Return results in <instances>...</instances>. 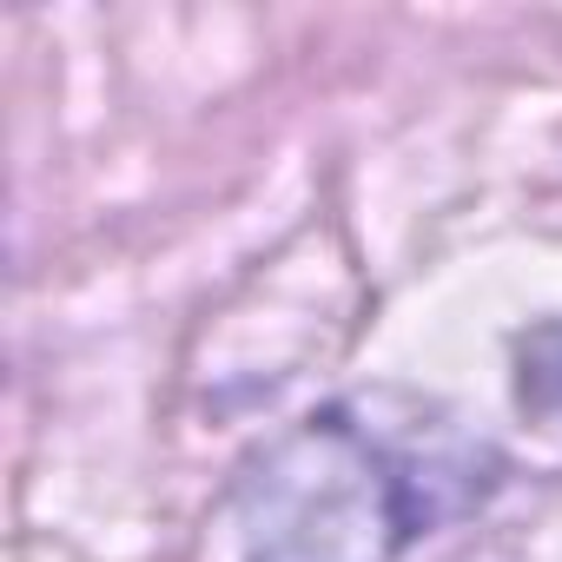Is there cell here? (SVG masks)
Here are the masks:
<instances>
[{
	"label": "cell",
	"mask_w": 562,
	"mask_h": 562,
	"mask_svg": "<svg viewBox=\"0 0 562 562\" xmlns=\"http://www.w3.org/2000/svg\"><path fill=\"white\" fill-rule=\"evenodd\" d=\"M443 470L351 411H318L265 443L238 483L245 562H397L443 509Z\"/></svg>",
	"instance_id": "cell-1"
},
{
	"label": "cell",
	"mask_w": 562,
	"mask_h": 562,
	"mask_svg": "<svg viewBox=\"0 0 562 562\" xmlns=\"http://www.w3.org/2000/svg\"><path fill=\"white\" fill-rule=\"evenodd\" d=\"M516 404L529 411V424L562 437V318L522 331V345H516Z\"/></svg>",
	"instance_id": "cell-2"
}]
</instances>
